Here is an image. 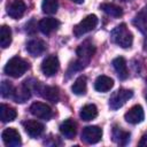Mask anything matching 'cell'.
<instances>
[{
    "mask_svg": "<svg viewBox=\"0 0 147 147\" xmlns=\"http://www.w3.org/2000/svg\"><path fill=\"white\" fill-rule=\"evenodd\" d=\"M111 40L122 48H129L133 42V36L127 26L122 23L111 31Z\"/></svg>",
    "mask_w": 147,
    "mask_h": 147,
    "instance_id": "6da1fadb",
    "label": "cell"
},
{
    "mask_svg": "<svg viewBox=\"0 0 147 147\" xmlns=\"http://www.w3.org/2000/svg\"><path fill=\"white\" fill-rule=\"evenodd\" d=\"M29 68V64L26 61H24L22 57H18V56H14L11 57L7 64L5 65V74L10 76V77H14V78H18L21 77Z\"/></svg>",
    "mask_w": 147,
    "mask_h": 147,
    "instance_id": "7a4b0ae2",
    "label": "cell"
},
{
    "mask_svg": "<svg viewBox=\"0 0 147 147\" xmlns=\"http://www.w3.org/2000/svg\"><path fill=\"white\" fill-rule=\"evenodd\" d=\"M96 24H98V17L95 15H93V14L87 15L85 18H83L78 24H76L74 26V30H72L74 31V34L77 38H79L83 34L92 31L96 26Z\"/></svg>",
    "mask_w": 147,
    "mask_h": 147,
    "instance_id": "3957f363",
    "label": "cell"
},
{
    "mask_svg": "<svg viewBox=\"0 0 147 147\" xmlns=\"http://www.w3.org/2000/svg\"><path fill=\"white\" fill-rule=\"evenodd\" d=\"M132 95H133V92L131 90L119 88L111 94V96L109 99V107L113 110H116V109L121 108L129 99H131Z\"/></svg>",
    "mask_w": 147,
    "mask_h": 147,
    "instance_id": "277c9868",
    "label": "cell"
},
{
    "mask_svg": "<svg viewBox=\"0 0 147 147\" xmlns=\"http://www.w3.org/2000/svg\"><path fill=\"white\" fill-rule=\"evenodd\" d=\"M102 138V130L99 126H86L82 132V140L86 144H96Z\"/></svg>",
    "mask_w": 147,
    "mask_h": 147,
    "instance_id": "5b68a950",
    "label": "cell"
},
{
    "mask_svg": "<svg viewBox=\"0 0 147 147\" xmlns=\"http://www.w3.org/2000/svg\"><path fill=\"white\" fill-rule=\"evenodd\" d=\"M30 113L37 118H41V119H49L53 115L52 108L42 102H33L30 106Z\"/></svg>",
    "mask_w": 147,
    "mask_h": 147,
    "instance_id": "8992f818",
    "label": "cell"
},
{
    "mask_svg": "<svg viewBox=\"0 0 147 147\" xmlns=\"http://www.w3.org/2000/svg\"><path fill=\"white\" fill-rule=\"evenodd\" d=\"M1 137H2L3 144L8 147H18L22 144L21 136H20L18 131L15 130L14 127H8V129L3 130Z\"/></svg>",
    "mask_w": 147,
    "mask_h": 147,
    "instance_id": "52a82bcc",
    "label": "cell"
},
{
    "mask_svg": "<svg viewBox=\"0 0 147 147\" xmlns=\"http://www.w3.org/2000/svg\"><path fill=\"white\" fill-rule=\"evenodd\" d=\"M95 53V47L93 46V44H91L88 40L84 41L83 44H80L77 48V55H78V60L83 63L86 64L88 63V61L92 59V56Z\"/></svg>",
    "mask_w": 147,
    "mask_h": 147,
    "instance_id": "ba28073f",
    "label": "cell"
},
{
    "mask_svg": "<svg viewBox=\"0 0 147 147\" xmlns=\"http://www.w3.org/2000/svg\"><path fill=\"white\" fill-rule=\"evenodd\" d=\"M60 68V63H59V59L55 55H49L47 56L42 63H41V71L45 76L47 77H52L54 76Z\"/></svg>",
    "mask_w": 147,
    "mask_h": 147,
    "instance_id": "9c48e42d",
    "label": "cell"
},
{
    "mask_svg": "<svg viewBox=\"0 0 147 147\" xmlns=\"http://www.w3.org/2000/svg\"><path fill=\"white\" fill-rule=\"evenodd\" d=\"M144 117H145L144 109L140 105H136V106L131 107L124 115L125 121L130 124H138L144 121Z\"/></svg>",
    "mask_w": 147,
    "mask_h": 147,
    "instance_id": "30bf717a",
    "label": "cell"
},
{
    "mask_svg": "<svg viewBox=\"0 0 147 147\" xmlns=\"http://www.w3.org/2000/svg\"><path fill=\"white\" fill-rule=\"evenodd\" d=\"M25 9H26V6L24 3L23 0H14L7 8V14L11 17V18H15V20H18L21 18L24 13H25Z\"/></svg>",
    "mask_w": 147,
    "mask_h": 147,
    "instance_id": "8fae6325",
    "label": "cell"
},
{
    "mask_svg": "<svg viewBox=\"0 0 147 147\" xmlns=\"http://www.w3.org/2000/svg\"><path fill=\"white\" fill-rule=\"evenodd\" d=\"M60 26V22L54 17H46L39 21L38 28L44 34H49Z\"/></svg>",
    "mask_w": 147,
    "mask_h": 147,
    "instance_id": "7c38bea8",
    "label": "cell"
},
{
    "mask_svg": "<svg viewBox=\"0 0 147 147\" xmlns=\"http://www.w3.org/2000/svg\"><path fill=\"white\" fill-rule=\"evenodd\" d=\"M61 134L67 139H74L77 133V124L74 119H65L60 125Z\"/></svg>",
    "mask_w": 147,
    "mask_h": 147,
    "instance_id": "4fadbf2b",
    "label": "cell"
},
{
    "mask_svg": "<svg viewBox=\"0 0 147 147\" xmlns=\"http://www.w3.org/2000/svg\"><path fill=\"white\" fill-rule=\"evenodd\" d=\"M26 51L32 56H39L46 51V44L40 39H32L26 44Z\"/></svg>",
    "mask_w": 147,
    "mask_h": 147,
    "instance_id": "5bb4252c",
    "label": "cell"
},
{
    "mask_svg": "<svg viewBox=\"0 0 147 147\" xmlns=\"http://www.w3.org/2000/svg\"><path fill=\"white\" fill-rule=\"evenodd\" d=\"M113 67H114V69L116 70L117 76H118L119 79L124 80V79L127 78L129 71H127V65H126V61H125L124 57L118 56V57L114 59V60H113Z\"/></svg>",
    "mask_w": 147,
    "mask_h": 147,
    "instance_id": "9a60e30c",
    "label": "cell"
},
{
    "mask_svg": "<svg viewBox=\"0 0 147 147\" xmlns=\"http://www.w3.org/2000/svg\"><path fill=\"white\" fill-rule=\"evenodd\" d=\"M114 86V80L113 78L108 77V76H105V75H101L99 76L96 79H95V83H94V88L98 91V92H108L111 87Z\"/></svg>",
    "mask_w": 147,
    "mask_h": 147,
    "instance_id": "2e32d148",
    "label": "cell"
},
{
    "mask_svg": "<svg viewBox=\"0 0 147 147\" xmlns=\"http://www.w3.org/2000/svg\"><path fill=\"white\" fill-rule=\"evenodd\" d=\"M39 93L44 99L51 102H57L60 99V92L59 88L55 86H42L39 88Z\"/></svg>",
    "mask_w": 147,
    "mask_h": 147,
    "instance_id": "e0dca14e",
    "label": "cell"
},
{
    "mask_svg": "<svg viewBox=\"0 0 147 147\" xmlns=\"http://www.w3.org/2000/svg\"><path fill=\"white\" fill-rule=\"evenodd\" d=\"M24 129H25V132L32 138H37L44 132V125L38 121H28V122H25L24 123Z\"/></svg>",
    "mask_w": 147,
    "mask_h": 147,
    "instance_id": "ac0fdd59",
    "label": "cell"
},
{
    "mask_svg": "<svg viewBox=\"0 0 147 147\" xmlns=\"http://www.w3.org/2000/svg\"><path fill=\"white\" fill-rule=\"evenodd\" d=\"M16 116H17V113L13 107L5 105V103H2L0 106V118L3 123L14 121L16 118Z\"/></svg>",
    "mask_w": 147,
    "mask_h": 147,
    "instance_id": "d6986e66",
    "label": "cell"
},
{
    "mask_svg": "<svg viewBox=\"0 0 147 147\" xmlns=\"http://www.w3.org/2000/svg\"><path fill=\"white\" fill-rule=\"evenodd\" d=\"M79 116L83 121H86V122L92 121L98 116V108L95 107V105H92V103L85 105L82 108V110L79 113Z\"/></svg>",
    "mask_w": 147,
    "mask_h": 147,
    "instance_id": "ffe728a7",
    "label": "cell"
},
{
    "mask_svg": "<svg viewBox=\"0 0 147 147\" xmlns=\"http://www.w3.org/2000/svg\"><path fill=\"white\" fill-rule=\"evenodd\" d=\"M86 88H87V79L85 76H79L75 83L71 86V91L72 93L77 94V95H83L86 93Z\"/></svg>",
    "mask_w": 147,
    "mask_h": 147,
    "instance_id": "44dd1931",
    "label": "cell"
},
{
    "mask_svg": "<svg viewBox=\"0 0 147 147\" xmlns=\"http://www.w3.org/2000/svg\"><path fill=\"white\" fill-rule=\"evenodd\" d=\"M133 23L142 33H147V7H145L136 16Z\"/></svg>",
    "mask_w": 147,
    "mask_h": 147,
    "instance_id": "7402d4cb",
    "label": "cell"
},
{
    "mask_svg": "<svg viewBox=\"0 0 147 147\" xmlns=\"http://www.w3.org/2000/svg\"><path fill=\"white\" fill-rule=\"evenodd\" d=\"M30 98V88L23 84L22 86H20L18 88H16L14 91V94H13V99L16 101V102H25L28 99Z\"/></svg>",
    "mask_w": 147,
    "mask_h": 147,
    "instance_id": "603a6c76",
    "label": "cell"
},
{
    "mask_svg": "<svg viewBox=\"0 0 147 147\" xmlns=\"http://www.w3.org/2000/svg\"><path fill=\"white\" fill-rule=\"evenodd\" d=\"M113 139L118 145H126L130 140V133L122 130L121 127H115L113 130Z\"/></svg>",
    "mask_w": 147,
    "mask_h": 147,
    "instance_id": "cb8c5ba5",
    "label": "cell"
},
{
    "mask_svg": "<svg viewBox=\"0 0 147 147\" xmlns=\"http://www.w3.org/2000/svg\"><path fill=\"white\" fill-rule=\"evenodd\" d=\"M100 8L109 16H113V17H119L122 16L123 14V10L119 6H116L114 3H102L100 6Z\"/></svg>",
    "mask_w": 147,
    "mask_h": 147,
    "instance_id": "d4e9b609",
    "label": "cell"
},
{
    "mask_svg": "<svg viewBox=\"0 0 147 147\" xmlns=\"http://www.w3.org/2000/svg\"><path fill=\"white\" fill-rule=\"evenodd\" d=\"M11 42V30L7 25H2L0 30V44L2 48H7Z\"/></svg>",
    "mask_w": 147,
    "mask_h": 147,
    "instance_id": "484cf974",
    "label": "cell"
},
{
    "mask_svg": "<svg viewBox=\"0 0 147 147\" xmlns=\"http://www.w3.org/2000/svg\"><path fill=\"white\" fill-rule=\"evenodd\" d=\"M57 7H59V2L57 0H42L41 3V9L45 14H55L57 11Z\"/></svg>",
    "mask_w": 147,
    "mask_h": 147,
    "instance_id": "4316f807",
    "label": "cell"
},
{
    "mask_svg": "<svg viewBox=\"0 0 147 147\" xmlns=\"http://www.w3.org/2000/svg\"><path fill=\"white\" fill-rule=\"evenodd\" d=\"M14 91H15V88H14V86H13L9 82L3 80V82L1 83V95H2L3 98L13 96Z\"/></svg>",
    "mask_w": 147,
    "mask_h": 147,
    "instance_id": "83f0119b",
    "label": "cell"
},
{
    "mask_svg": "<svg viewBox=\"0 0 147 147\" xmlns=\"http://www.w3.org/2000/svg\"><path fill=\"white\" fill-rule=\"evenodd\" d=\"M139 146H145V147H147V133L141 137V139H140V141H139Z\"/></svg>",
    "mask_w": 147,
    "mask_h": 147,
    "instance_id": "f1b7e54d",
    "label": "cell"
},
{
    "mask_svg": "<svg viewBox=\"0 0 147 147\" xmlns=\"http://www.w3.org/2000/svg\"><path fill=\"white\" fill-rule=\"evenodd\" d=\"M70 1L75 2V3H83L84 2V0H70Z\"/></svg>",
    "mask_w": 147,
    "mask_h": 147,
    "instance_id": "f546056e",
    "label": "cell"
},
{
    "mask_svg": "<svg viewBox=\"0 0 147 147\" xmlns=\"http://www.w3.org/2000/svg\"><path fill=\"white\" fill-rule=\"evenodd\" d=\"M122 1H130V0H122Z\"/></svg>",
    "mask_w": 147,
    "mask_h": 147,
    "instance_id": "4dcf8cb0",
    "label": "cell"
},
{
    "mask_svg": "<svg viewBox=\"0 0 147 147\" xmlns=\"http://www.w3.org/2000/svg\"><path fill=\"white\" fill-rule=\"evenodd\" d=\"M146 82H147V79H146Z\"/></svg>",
    "mask_w": 147,
    "mask_h": 147,
    "instance_id": "1f68e13d",
    "label": "cell"
},
{
    "mask_svg": "<svg viewBox=\"0 0 147 147\" xmlns=\"http://www.w3.org/2000/svg\"><path fill=\"white\" fill-rule=\"evenodd\" d=\"M146 99H147V96H146Z\"/></svg>",
    "mask_w": 147,
    "mask_h": 147,
    "instance_id": "d6a6232c",
    "label": "cell"
}]
</instances>
